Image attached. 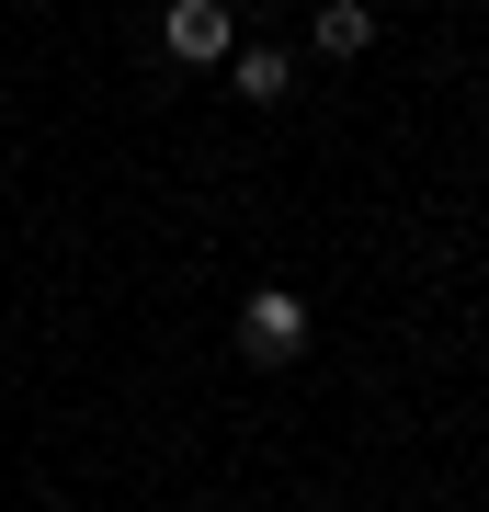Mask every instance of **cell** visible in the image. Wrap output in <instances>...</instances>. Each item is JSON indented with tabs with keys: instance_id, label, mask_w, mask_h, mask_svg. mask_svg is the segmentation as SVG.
<instances>
[{
	"instance_id": "obj_1",
	"label": "cell",
	"mask_w": 489,
	"mask_h": 512,
	"mask_svg": "<svg viewBox=\"0 0 489 512\" xmlns=\"http://www.w3.org/2000/svg\"><path fill=\"white\" fill-rule=\"evenodd\" d=\"M239 353H251V365H296V353H308V296L296 285H251L239 296Z\"/></svg>"
},
{
	"instance_id": "obj_2",
	"label": "cell",
	"mask_w": 489,
	"mask_h": 512,
	"mask_svg": "<svg viewBox=\"0 0 489 512\" xmlns=\"http://www.w3.org/2000/svg\"><path fill=\"white\" fill-rule=\"evenodd\" d=\"M228 0H171V12H160V46L182 57V69H217V57H228Z\"/></svg>"
},
{
	"instance_id": "obj_3",
	"label": "cell",
	"mask_w": 489,
	"mask_h": 512,
	"mask_svg": "<svg viewBox=\"0 0 489 512\" xmlns=\"http://www.w3.org/2000/svg\"><path fill=\"white\" fill-rule=\"evenodd\" d=\"M228 92L239 103H285L296 92V57L285 46H228Z\"/></svg>"
},
{
	"instance_id": "obj_4",
	"label": "cell",
	"mask_w": 489,
	"mask_h": 512,
	"mask_svg": "<svg viewBox=\"0 0 489 512\" xmlns=\"http://www.w3.org/2000/svg\"><path fill=\"white\" fill-rule=\"evenodd\" d=\"M308 46H319V57H364V46H376V12H364V0H319Z\"/></svg>"
},
{
	"instance_id": "obj_5",
	"label": "cell",
	"mask_w": 489,
	"mask_h": 512,
	"mask_svg": "<svg viewBox=\"0 0 489 512\" xmlns=\"http://www.w3.org/2000/svg\"><path fill=\"white\" fill-rule=\"evenodd\" d=\"M228 12H251V0H228Z\"/></svg>"
}]
</instances>
